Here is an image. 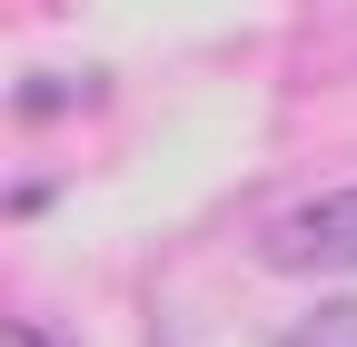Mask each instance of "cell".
Returning <instances> with one entry per match:
<instances>
[{
    "mask_svg": "<svg viewBox=\"0 0 357 347\" xmlns=\"http://www.w3.org/2000/svg\"><path fill=\"white\" fill-rule=\"evenodd\" d=\"M258 258L268 268H357V189H328V199H307V208H288V219H268V238H258Z\"/></svg>",
    "mask_w": 357,
    "mask_h": 347,
    "instance_id": "6da1fadb",
    "label": "cell"
},
{
    "mask_svg": "<svg viewBox=\"0 0 357 347\" xmlns=\"http://www.w3.org/2000/svg\"><path fill=\"white\" fill-rule=\"evenodd\" d=\"M288 347H357V298H318V308L288 327Z\"/></svg>",
    "mask_w": 357,
    "mask_h": 347,
    "instance_id": "7a4b0ae2",
    "label": "cell"
},
{
    "mask_svg": "<svg viewBox=\"0 0 357 347\" xmlns=\"http://www.w3.org/2000/svg\"><path fill=\"white\" fill-rule=\"evenodd\" d=\"M0 347H60L50 327H30V318H10V327H0Z\"/></svg>",
    "mask_w": 357,
    "mask_h": 347,
    "instance_id": "3957f363",
    "label": "cell"
}]
</instances>
